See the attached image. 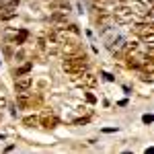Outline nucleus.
Masks as SVG:
<instances>
[{
    "label": "nucleus",
    "instance_id": "f257e3e1",
    "mask_svg": "<svg viewBox=\"0 0 154 154\" xmlns=\"http://www.w3.org/2000/svg\"><path fill=\"white\" fill-rule=\"evenodd\" d=\"M62 70L70 76H78L84 70H88V56L84 51H76V54H68L64 62H62Z\"/></svg>",
    "mask_w": 154,
    "mask_h": 154
},
{
    "label": "nucleus",
    "instance_id": "f03ea898",
    "mask_svg": "<svg viewBox=\"0 0 154 154\" xmlns=\"http://www.w3.org/2000/svg\"><path fill=\"white\" fill-rule=\"evenodd\" d=\"M111 17H113L117 23H121V25H130V23L136 21V12H134V8L128 6V4H119V6H115L113 12H111Z\"/></svg>",
    "mask_w": 154,
    "mask_h": 154
},
{
    "label": "nucleus",
    "instance_id": "7ed1b4c3",
    "mask_svg": "<svg viewBox=\"0 0 154 154\" xmlns=\"http://www.w3.org/2000/svg\"><path fill=\"white\" fill-rule=\"evenodd\" d=\"M134 33L140 37L148 48H154V29L150 23H136L134 25Z\"/></svg>",
    "mask_w": 154,
    "mask_h": 154
},
{
    "label": "nucleus",
    "instance_id": "20e7f679",
    "mask_svg": "<svg viewBox=\"0 0 154 154\" xmlns=\"http://www.w3.org/2000/svg\"><path fill=\"white\" fill-rule=\"evenodd\" d=\"M74 84L76 86H82V88H93L97 84V76L93 72L84 70L82 74H78V76H74Z\"/></svg>",
    "mask_w": 154,
    "mask_h": 154
},
{
    "label": "nucleus",
    "instance_id": "39448f33",
    "mask_svg": "<svg viewBox=\"0 0 154 154\" xmlns=\"http://www.w3.org/2000/svg\"><path fill=\"white\" fill-rule=\"evenodd\" d=\"M17 95H19L17 97V103L23 107V109H33V107L39 103V99H35L29 91H27V93H17Z\"/></svg>",
    "mask_w": 154,
    "mask_h": 154
},
{
    "label": "nucleus",
    "instance_id": "423d86ee",
    "mask_svg": "<svg viewBox=\"0 0 154 154\" xmlns=\"http://www.w3.org/2000/svg\"><path fill=\"white\" fill-rule=\"evenodd\" d=\"M31 84H33V78H31L29 74L17 76V78H14V91H17V93H27V91L31 88Z\"/></svg>",
    "mask_w": 154,
    "mask_h": 154
},
{
    "label": "nucleus",
    "instance_id": "0eeeda50",
    "mask_svg": "<svg viewBox=\"0 0 154 154\" xmlns=\"http://www.w3.org/2000/svg\"><path fill=\"white\" fill-rule=\"evenodd\" d=\"M49 21L54 25H58V29H64V27L68 25V14H66V11H56L49 17Z\"/></svg>",
    "mask_w": 154,
    "mask_h": 154
},
{
    "label": "nucleus",
    "instance_id": "6e6552de",
    "mask_svg": "<svg viewBox=\"0 0 154 154\" xmlns=\"http://www.w3.org/2000/svg\"><path fill=\"white\" fill-rule=\"evenodd\" d=\"M39 123H41L45 130H54V128L58 125V117H56L54 113H43V115L39 117Z\"/></svg>",
    "mask_w": 154,
    "mask_h": 154
},
{
    "label": "nucleus",
    "instance_id": "1a4fd4ad",
    "mask_svg": "<svg viewBox=\"0 0 154 154\" xmlns=\"http://www.w3.org/2000/svg\"><path fill=\"white\" fill-rule=\"evenodd\" d=\"M14 14H17V8H14L12 4L0 6V19H2V21H11V19H14Z\"/></svg>",
    "mask_w": 154,
    "mask_h": 154
},
{
    "label": "nucleus",
    "instance_id": "9d476101",
    "mask_svg": "<svg viewBox=\"0 0 154 154\" xmlns=\"http://www.w3.org/2000/svg\"><path fill=\"white\" fill-rule=\"evenodd\" d=\"M27 37H29V33H27V31H19V33H14V37H12V43L21 45V43H25V41H27Z\"/></svg>",
    "mask_w": 154,
    "mask_h": 154
},
{
    "label": "nucleus",
    "instance_id": "9b49d317",
    "mask_svg": "<svg viewBox=\"0 0 154 154\" xmlns=\"http://www.w3.org/2000/svg\"><path fill=\"white\" fill-rule=\"evenodd\" d=\"M31 68H33V64H31V62L23 64L21 68H17V70H14V78H17V76H23V74H29V72H31Z\"/></svg>",
    "mask_w": 154,
    "mask_h": 154
},
{
    "label": "nucleus",
    "instance_id": "f8f14e48",
    "mask_svg": "<svg viewBox=\"0 0 154 154\" xmlns=\"http://www.w3.org/2000/svg\"><path fill=\"white\" fill-rule=\"evenodd\" d=\"M23 123L27 125V128H35L37 123H39V117H35V115H29V117L23 119Z\"/></svg>",
    "mask_w": 154,
    "mask_h": 154
},
{
    "label": "nucleus",
    "instance_id": "ddd939ff",
    "mask_svg": "<svg viewBox=\"0 0 154 154\" xmlns=\"http://www.w3.org/2000/svg\"><path fill=\"white\" fill-rule=\"evenodd\" d=\"M64 29H66V31H68V33H72V35H78V33H80V31H78V27H76V25H66V27H64Z\"/></svg>",
    "mask_w": 154,
    "mask_h": 154
},
{
    "label": "nucleus",
    "instance_id": "4468645a",
    "mask_svg": "<svg viewBox=\"0 0 154 154\" xmlns=\"http://www.w3.org/2000/svg\"><path fill=\"white\" fill-rule=\"evenodd\" d=\"M95 4H99V6H105V4H113L115 0H93Z\"/></svg>",
    "mask_w": 154,
    "mask_h": 154
},
{
    "label": "nucleus",
    "instance_id": "2eb2a0df",
    "mask_svg": "<svg viewBox=\"0 0 154 154\" xmlns=\"http://www.w3.org/2000/svg\"><path fill=\"white\" fill-rule=\"evenodd\" d=\"M4 107H6V97L0 93V109H4Z\"/></svg>",
    "mask_w": 154,
    "mask_h": 154
},
{
    "label": "nucleus",
    "instance_id": "dca6fc26",
    "mask_svg": "<svg viewBox=\"0 0 154 154\" xmlns=\"http://www.w3.org/2000/svg\"><path fill=\"white\" fill-rule=\"evenodd\" d=\"M144 123H152V121H154V115H144Z\"/></svg>",
    "mask_w": 154,
    "mask_h": 154
},
{
    "label": "nucleus",
    "instance_id": "f3484780",
    "mask_svg": "<svg viewBox=\"0 0 154 154\" xmlns=\"http://www.w3.org/2000/svg\"><path fill=\"white\" fill-rule=\"evenodd\" d=\"M88 119H91V117H82V119H76V121H74V123H76V125H82V123H86V121H88Z\"/></svg>",
    "mask_w": 154,
    "mask_h": 154
},
{
    "label": "nucleus",
    "instance_id": "a211bd4d",
    "mask_svg": "<svg viewBox=\"0 0 154 154\" xmlns=\"http://www.w3.org/2000/svg\"><path fill=\"white\" fill-rule=\"evenodd\" d=\"M86 101H88V103H95L97 99H95V97H93V95H91V93H88V95H86Z\"/></svg>",
    "mask_w": 154,
    "mask_h": 154
},
{
    "label": "nucleus",
    "instance_id": "6ab92c4d",
    "mask_svg": "<svg viewBox=\"0 0 154 154\" xmlns=\"http://www.w3.org/2000/svg\"><path fill=\"white\" fill-rule=\"evenodd\" d=\"M150 25H152V29H154V21H150Z\"/></svg>",
    "mask_w": 154,
    "mask_h": 154
}]
</instances>
